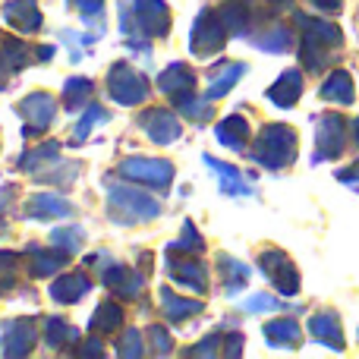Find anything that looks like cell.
<instances>
[{
  "instance_id": "6da1fadb",
  "label": "cell",
  "mask_w": 359,
  "mask_h": 359,
  "mask_svg": "<svg viewBox=\"0 0 359 359\" xmlns=\"http://www.w3.org/2000/svg\"><path fill=\"white\" fill-rule=\"evenodd\" d=\"M107 205H111L114 221L136 224V221H151L161 215V202L151 196H145L142 189H130V186H114V180H107Z\"/></svg>"
},
{
  "instance_id": "7a4b0ae2",
  "label": "cell",
  "mask_w": 359,
  "mask_h": 359,
  "mask_svg": "<svg viewBox=\"0 0 359 359\" xmlns=\"http://www.w3.org/2000/svg\"><path fill=\"white\" fill-rule=\"evenodd\" d=\"M297 151V136H293L290 126L284 123H274V126H265L252 149V158L262 164V168H284L287 161L293 158Z\"/></svg>"
},
{
  "instance_id": "3957f363",
  "label": "cell",
  "mask_w": 359,
  "mask_h": 359,
  "mask_svg": "<svg viewBox=\"0 0 359 359\" xmlns=\"http://www.w3.org/2000/svg\"><path fill=\"white\" fill-rule=\"evenodd\" d=\"M227 25H224L221 19V10H202L196 16V22H192V35H189V48L196 57H208L215 54V50L224 48V41H227Z\"/></svg>"
},
{
  "instance_id": "277c9868",
  "label": "cell",
  "mask_w": 359,
  "mask_h": 359,
  "mask_svg": "<svg viewBox=\"0 0 359 359\" xmlns=\"http://www.w3.org/2000/svg\"><path fill=\"white\" fill-rule=\"evenodd\" d=\"M107 88H111V98L117 104L136 107L149 95V79L139 69H133L130 63H114V69L107 73Z\"/></svg>"
},
{
  "instance_id": "5b68a950",
  "label": "cell",
  "mask_w": 359,
  "mask_h": 359,
  "mask_svg": "<svg viewBox=\"0 0 359 359\" xmlns=\"http://www.w3.org/2000/svg\"><path fill=\"white\" fill-rule=\"evenodd\" d=\"M117 174L151 186V189H168V186L174 183V164L158 161V158H123V161L117 164Z\"/></svg>"
},
{
  "instance_id": "8992f818",
  "label": "cell",
  "mask_w": 359,
  "mask_h": 359,
  "mask_svg": "<svg viewBox=\"0 0 359 359\" xmlns=\"http://www.w3.org/2000/svg\"><path fill=\"white\" fill-rule=\"evenodd\" d=\"M168 274L174 284L186 287V290H196V293L208 290V271H205L202 262H196L192 252H174V249H168Z\"/></svg>"
},
{
  "instance_id": "52a82bcc",
  "label": "cell",
  "mask_w": 359,
  "mask_h": 359,
  "mask_svg": "<svg viewBox=\"0 0 359 359\" xmlns=\"http://www.w3.org/2000/svg\"><path fill=\"white\" fill-rule=\"evenodd\" d=\"M38 325L32 318H10L0 325V353L4 356H29L35 347Z\"/></svg>"
},
{
  "instance_id": "ba28073f",
  "label": "cell",
  "mask_w": 359,
  "mask_h": 359,
  "mask_svg": "<svg viewBox=\"0 0 359 359\" xmlns=\"http://www.w3.org/2000/svg\"><path fill=\"white\" fill-rule=\"evenodd\" d=\"M19 114L25 120V136H35V133H44L57 117V101L44 92H32L19 101Z\"/></svg>"
},
{
  "instance_id": "9c48e42d",
  "label": "cell",
  "mask_w": 359,
  "mask_h": 359,
  "mask_svg": "<svg viewBox=\"0 0 359 359\" xmlns=\"http://www.w3.org/2000/svg\"><path fill=\"white\" fill-rule=\"evenodd\" d=\"M158 88L174 101V107L180 111L189 98H196V73L189 67H183V63H170V69H164L158 76Z\"/></svg>"
},
{
  "instance_id": "30bf717a",
  "label": "cell",
  "mask_w": 359,
  "mask_h": 359,
  "mask_svg": "<svg viewBox=\"0 0 359 359\" xmlns=\"http://www.w3.org/2000/svg\"><path fill=\"white\" fill-rule=\"evenodd\" d=\"M133 13L145 38H164L170 32V10L164 0H133Z\"/></svg>"
},
{
  "instance_id": "8fae6325",
  "label": "cell",
  "mask_w": 359,
  "mask_h": 359,
  "mask_svg": "<svg viewBox=\"0 0 359 359\" xmlns=\"http://www.w3.org/2000/svg\"><path fill=\"white\" fill-rule=\"evenodd\" d=\"M142 130L155 145H170V142L180 139L183 126H180V120L170 111H164V107H151V111L142 114Z\"/></svg>"
},
{
  "instance_id": "7c38bea8",
  "label": "cell",
  "mask_w": 359,
  "mask_h": 359,
  "mask_svg": "<svg viewBox=\"0 0 359 359\" xmlns=\"http://www.w3.org/2000/svg\"><path fill=\"white\" fill-rule=\"evenodd\" d=\"M22 215L29 217V221H54V217L73 215V205L63 196H57V192H35V196L25 202Z\"/></svg>"
},
{
  "instance_id": "4fadbf2b",
  "label": "cell",
  "mask_w": 359,
  "mask_h": 359,
  "mask_svg": "<svg viewBox=\"0 0 359 359\" xmlns=\"http://www.w3.org/2000/svg\"><path fill=\"white\" fill-rule=\"evenodd\" d=\"M25 259H29V274L32 278H50L54 271H60L69 262V252L60 246H29L25 249Z\"/></svg>"
},
{
  "instance_id": "5bb4252c",
  "label": "cell",
  "mask_w": 359,
  "mask_h": 359,
  "mask_svg": "<svg viewBox=\"0 0 359 359\" xmlns=\"http://www.w3.org/2000/svg\"><path fill=\"white\" fill-rule=\"evenodd\" d=\"M262 268H265V274L274 280V287H278L280 293H297L299 287V278H297V268L290 265V259H287L284 252H278V249H271V252H262Z\"/></svg>"
},
{
  "instance_id": "9a60e30c",
  "label": "cell",
  "mask_w": 359,
  "mask_h": 359,
  "mask_svg": "<svg viewBox=\"0 0 359 359\" xmlns=\"http://www.w3.org/2000/svg\"><path fill=\"white\" fill-rule=\"evenodd\" d=\"M38 57V50H32L25 41H13V38H0V86H6L4 76L22 73L25 67H32V60Z\"/></svg>"
},
{
  "instance_id": "2e32d148",
  "label": "cell",
  "mask_w": 359,
  "mask_h": 359,
  "mask_svg": "<svg viewBox=\"0 0 359 359\" xmlns=\"http://www.w3.org/2000/svg\"><path fill=\"white\" fill-rule=\"evenodd\" d=\"M4 19L22 35L41 29V13H38V0H10L4 4Z\"/></svg>"
},
{
  "instance_id": "e0dca14e",
  "label": "cell",
  "mask_w": 359,
  "mask_h": 359,
  "mask_svg": "<svg viewBox=\"0 0 359 359\" xmlns=\"http://www.w3.org/2000/svg\"><path fill=\"white\" fill-rule=\"evenodd\" d=\"M88 278L82 271H69L63 274V278H57L54 284H50V297L57 299V303H79L82 297L88 293Z\"/></svg>"
},
{
  "instance_id": "ac0fdd59",
  "label": "cell",
  "mask_w": 359,
  "mask_h": 359,
  "mask_svg": "<svg viewBox=\"0 0 359 359\" xmlns=\"http://www.w3.org/2000/svg\"><path fill=\"white\" fill-rule=\"evenodd\" d=\"M215 136H217V142L224 145V149H233V151H243L246 149V139H249V123L240 117V114H230V117H224L221 123H217V130H215Z\"/></svg>"
},
{
  "instance_id": "d6986e66",
  "label": "cell",
  "mask_w": 359,
  "mask_h": 359,
  "mask_svg": "<svg viewBox=\"0 0 359 359\" xmlns=\"http://www.w3.org/2000/svg\"><path fill=\"white\" fill-rule=\"evenodd\" d=\"M202 161L208 164L211 170H215L217 183H221V192H227V196H249V183H246V177H243L236 168H230V164H221L217 158H211V155H205Z\"/></svg>"
},
{
  "instance_id": "ffe728a7",
  "label": "cell",
  "mask_w": 359,
  "mask_h": 359,
  "mask_svg": "<svg viewBox=\"0 0 359 359\" xmlns=\"http://www.w3.org/2000/svg\"><path fill=\"white\" fill-rule=\"evenodd\" d=\"M104 287H111L114 293H123V297H136L142 290V271L111 265V268H104Z\"/></svg>"
},
{
  "instance_id": "44dd1931",
  "label": "cell",
  "mask_w": 359,
  "mask_h": 359,
  "mask_svg": "<svg viewBox=\"0 0 359 359\" xmlns=\"http://www.w3.org/2000/svg\"><path fill=\"white\" fill-rule=\"evenodd\" d=\"M217 271H221V284L224 290H227V297H233L236 290H243L249 280V265H243L240 259H233V255H217Z\"/></svg>"
},
{
  "instance_id": "7402d4cb",
  "label": "cell",
  "mask_w": 359,
  "mask_h": 359,
  "mask_svg": "<svg viewBox=\"0 0 359 359\" xmlns=\"http://www.w3.org/2000/svg\"><path fill=\"white\" fill-rule=\"evenodd\" d=\"M161 306H164V316H168L170 322H183V318L202 312V303H198V299L180 297V293H174L170 287H164V290H161Z\"/></svg>"
},
{
  "instance_id": "603a6c76",
  "label": "cell",
  "mask_w": 359,
  "mask_h": 359,
  "mask_svg": "<svg viewBox=\"0 0 359 359\" xmlns=\"http://www.w3.org/2000/svg\"><path fill=\"white\" fill-rule=\"evenodd\" d=\"M299 86H303V82H299V76L290 69V73H284L271 88H268V98H271L278 107H290L293 101L299 98Z\"/></svg>"
},
{
  "instance_id": "cb8c5ba5",
  "label": "cell",
  "mask_w": 359,
  "mask_h": 359,
  "mask_svg": "<svg viewBox=\"0 0 359 359\" xmlns=\"http://www.w3.org/2000/svg\"><path fill=\"white\" fill-rule=\"evenodd\" d=\"M123 325V309L117 303H101L92 316V331L95 334H114Z\"/></svg>"
},
{
  "instance_id": "d4e9b609",
  "label": "cell",
  "mask_w": 359,
  "mask_h": 359,
  "mask_svg": "<svg viewBox=\"0 0 359 359\" xmlns=\"http://www.w3.org/2000/svg\"><path fill=\"white\" fill-rule=\"evenodd\" d=\"M265 337L274 347H293L299 341V325L293 318H278V322L265 325Z\"/></svg>"
},
{
  "instance_id": "484cf974",
  "label": "cell",
  "mask_w": 359,
  "mask_h": 359,
  "mask_svg": "<svg viewBox=\"0 0 359 359\" xmlns=\"http://www.w3.org/2000/svg\"><path fill=\"white\" fill-rule=\"evenodd\" d=\"M240 76H243V67L240 63H227V67H221V73L211 79V86H208V92H205V98L208 101H217V98H224V95L230 92V88L240 82Z\"/></svg>"
},
{
  "instance_id": "4316f807",
  "label": "cell",
  "mask_w": 359,
  "mask_h": 359,
  "mask_svg": "<svg viewBox=\"0 0 359 359\" xmlns=\"http://www.w3.org/2000/svg\"><path fill=\"white\" fill-rule=\"evenodd\" d=\"M76 337H79V331L73 328V325H67L63 318H57V316H50V318H44V344L48 347H63V344H73Z\"/></svg>"
},
{
  "instance_id": "83f0119b",
  "label": "cell",
  "mask_w": 359,
  "mask_h": 359,
  "mask_svg": "<svg viewBox=\"0 0 359 359\" xmlns=\"http://www.w3.org/2000/svg\"><path fill=\"white\" fill-rule=\"evenodd\" d=\"M95 92L92 79H82V76H73V79L67 82V88H63V104H67V111H79L82 104L88 101V95Z\"/></svg>"
},
{
  "instance_id": "f1b7e54d",
  "label": "cell",
  "mask_w": 359,
  "mask_h": 359,
  "mask_svg": "<svg viewBox=\"0 0 359 359\" xmlns=\"http://www.w3.org/2000/svg\"><path fill=\"white\" fill-rule=\"evenodd\" d=\"M221 19H224V25H227L230 35H243V32H246V22H249L246 4H240V0H227V4H221Z\"/></svg>"
},
{
  "instance_id": "f546056e",
  "label": "cell",
  "mask_w": 359,
  "mask_h": 359,
  "mask_svg": "<svg viewBox=\"0 0 359 359\" xmlns=\"http://www.w3.org/2000/svg\"><path fill=\"white\" fill-rule=\"evenodd\" d=\"M50 243L60 249H67L69 255L79 252V246L86 243V230L79 227V224H69V227H57L54 233H50Z\"/></svg>"
},
{
  "instance_id": "4dcf8cb0",
  "label": "cell",
  "mask_w": 359,
  "mask_h": 359,
  "mask_svg": "<svg viewBox=\"0 0 359 359\" xmlns=\"http://www.w3.org/2000/svg\"><path fill=\"white\" fill-rule=\"evenodd\" d=\"M57 155H60V145H57V142L38 145V149L25 151V155L19 158V168H22V170H35L38 164H44V161H57Z\"/></svg>"
},
{
  "instance_id": "1f68e13d",
  "label": "cell",
  "mask_w": 359,
  "mask_h": 359,
  "mask_svg": "<svg viewBox=\"0 0 359 359\" xmlns=\"http://www.w3.org/2000/svg\"><path fill=\"white\" fill-rule=\"evenodd\" d=\"M168 249H174V252H192V255H198L205 249V243H202V236H198V230H196V224L192 221H186L183 224V233H180V240H174Z\"/></svg>"
},
{
  "instance_id": "d6a6232c",
  "label": "cell",
  "mask_w": 359,
  "mask_h": 359,
  "mask_svg": "<svg viewBox=\"0 0 359 359\" xmlns=\"http://www.w3.org/2000/svg\"><path fill=\"white\" fill-rule=\"evenodd\" d=\"M107 120V114H104V107H98V104H88L86 107V120H82L79 126H76V133H73V145H82L86 142V136L95 130L98 123H104Z\"/></svg>"
},
{
  "instance_id": "836d02e7",
  "label": "cell",
  "mask_w": 359,
  "mask_h": 359,
  "mask_svg": "<svg viewBox=\"0 0 359 359\" xmlns=\"http://www.w3.org/2000/svg\"><path fill=\"white\" fill-rule=\"evenodd\" d=\"M16 265H19V255L0 249V297L16 287Z\"/></svg>"
},
{
  "instance_id": "e575fe53",
  "label": "cell",
  "mask_w": 359,
  "mask_h": 359,
  "mask_svg": "<svg viewBox=\"0 0 359 359\" xmlns=\"http://www.w3.org/2000/svg\"><path fill=\"white\" fill-rule=\"evenodd\" d=\"M312 331H316L318 337H325V341H331V347H341V334H337L334 316H318V318H312Z\"/></svg>"
},
{
  "instance_id": "d590c367",
  "label": "cell",
  "mask_w": 359,
  "mask_h": 359,
  "mask_svg": "<svg viewBox=\"0 0 359 359\" xmlns=\"http://www.w3.org/2000/svg\"><path fill=\"white\" fill-rule=\"evenodd\" d=\"M117 353L120 356H142L145 353V344H142V334L136 328H130L123 334V341L117 344Z\"/></svg>"
},
{
  "instance_id": "8d00e7d4",
  "label": "cell",
  "mask_w": 359,
  "mask_h": 359,
  "mask_svg": "<svg viewBox=\"0 0 359 359\" xmlns=\"http://www.w3.org/2000/svg\"><path fill=\"white\" fill-rule=\"evenodd\" d=\"M73 6L79 10V16L86 19L88 25L98 22L101 25V13H104V0H73Z\"/></svg>"
},
{
  "instance_id": "74e56055",
  "label": "cell",
  "mask_w": 359,
  "mask_h": 359,
  "mask_svg": "<svg viewBox=\"0 0 359 359\" xmlns=\"http://www.w3.org/2000/svg\"><path fill=\"white\" fill-rule=\"evenodd\" d=\"M145 337L151 341V350L155 353H170V347H174V341H170V334L161 328V325H151V328H145Z\"/></svg>"
},
{
  "instance_id": "f35d334b",
  "label": "cell",
  "mask_w": 359,
  "mask_h": 359,
  "mask_svg": "<svg viewBox=\"0 0 359 359\" xmlns=\"http://www.w3.org/2000/svg\"><path fill=\"white\" fill-rule=\"evenodd\" d=\"M325 98H337V101H350V79L344 73H337L334 79L325 86Z\"/></svg>"
},
{
  "instance_id": "ab89813d",
  "label": "cell",
  "mask_w": 359,
  "mask_h": 359,
  "mask_svg": "<svg viewBox=\"0 0 359 359\" xmlns=\"http://www.w3.org/2000/svg\"><path fill=\"white\" fill-rule=\"evenodd\" d=\"M221 344H224V334H221V331H217V334H208L202 344H198V347L189 350V356H215V353H224Z\"/></svg>"
},
{
  "instance_id": "60d3db41",
  "label": "cell",
  "mask_w": 359,
  "mask_h": 359,
  "mask_svg": "<svg viewBox=\"0 0 359 359\" xmlns=\"http://www.w3.org/2000/svg\"><path fill=\"white\" fill-rule=\"evenodd\" d=\"M243 309L246 312H265V309H278V299H271L268 293H262V297H252L243 303Z\"/></svg>"
},
{
  "instance_id": "b9f144b4",
  "label": "cell",
  "mask_w": 359,
  "mask_h": 359,
  "mask_svg": "<svg viewBox=\"0 0 359 359\" xmlns=\"http://www.w3.org/2000/svg\"><path fill=\"white\" fill-rule=\"evenodd\" d=\"M224 344H227V347H224V356H240V344H243L240 334H227Z\"/></svg>"
},
{
  "instance_id": "7bdbcfd3",
  "label": "cell",
  "mask_w": 359,
  "mask_h": 359,
  "mask_svg": "<svg viewBox=\"0 0 359 359\" xmlns=\"http://www.w3.org/2000/svg\"><path fill=\"white\" fill-rule=\"evenodd\" d=\"M73 353H76V356H101V344H98V341H88L86 347H76Z\"/></svg>"
},
{
  "instance_id": "ee69618b",
  "label": "cell",
  "mask_w": 359,
  "mask_h": 359,
  "mask_svg": "<svg viewBox=\"0 0 359 359\" xmlns=\"http://www.w3.org/2000/svg\"><path fill=\"white\" fill-rule=\"evenodd\" d=\"M10 198H13V189L10 186H4V189H0V221H4V208L10 205Z\"/></svg>"
},
{
  "instance_id": "f6af8a7d",
  "label": "cell",
  "mask_w": 359,
  "mask_h": 359,
  "mask_svg": "<svg viewBox=\"0 0 359 359\" xmlns=\"http://www.w3.org/2000/svg\"><path fill=\"white\" fill-rule=\"evenodd\" d=\"M312 4H318V6H325V10H331V6H337L341 0H312Z\"/></svg>"
}]
</instances>
